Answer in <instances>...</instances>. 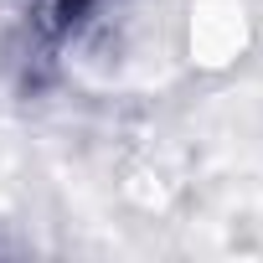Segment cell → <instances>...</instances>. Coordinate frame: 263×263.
Listing matches in <instances>:
<instances>
[{"mask_svg": "<svg viewBox=\"0 0 263 263\" xmlns=\"http://www.w3.org/2000/svg\"><path fill=\"white\" fill-rule=\"evenodd\" d=\"M248 31H242V11L217 0V6H201L191 11V52L206 62V67H227L237 52H242Z\"/></svg>", "mask_w": 263, "mask_h": 263, "instance_id": "1", "label": "cell"}]
</instances>
